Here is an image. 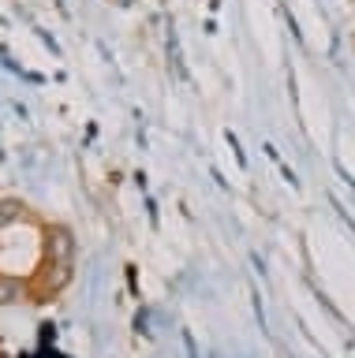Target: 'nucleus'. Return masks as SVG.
Listing matches in <instances>:
<instances>
[{"label":"nucleus","instance_id":"f257e3e1","mask_svg":"<svg viewBox=\"0 0 355 358\" xmlns=\"http://www.w3.org/2000/svg\"><path fill=\"white\" fill-rule=\"evenodd\" d=\"M19 220V209L15 206H0V228H8V224Z\"/></svg>","mask_w":355,"mask_h":358},{"label":"nucleus","instance_id":"f03ea898","mask_svg":"<svg viewBox=\"0 0 355 358\" xmlns=\"http://www.w3.org/2000/svg\"><path fill=\"white\" fill-rule=\"evenodd\" d=\"M0 358H8V355H4V351H0Z\"/></svg>","mask_w":355,"mask_h":358}]
</instances>
